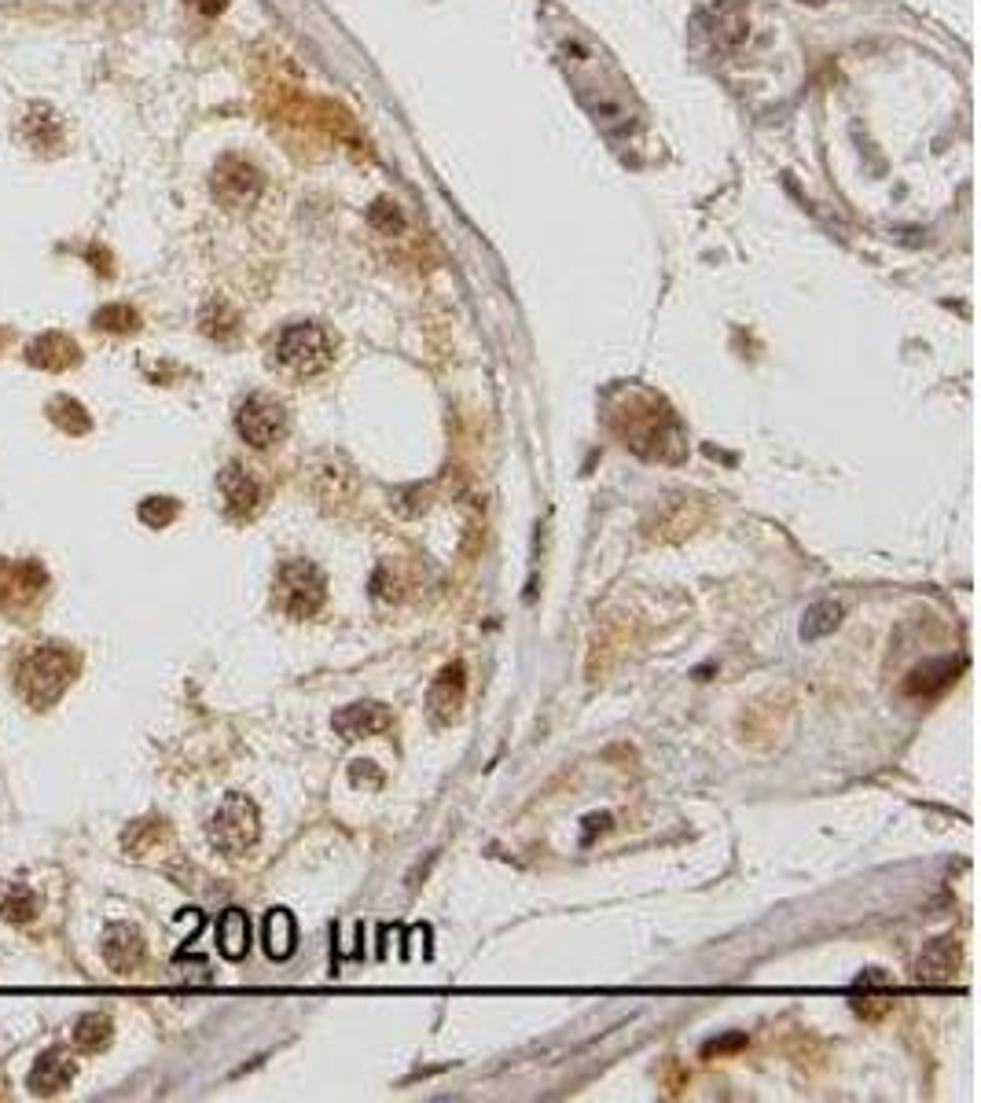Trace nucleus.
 Returning <instances> with one entry per match:
<instances>
[{
	"mask_svg": "<svg viewBox=\"0 0 981 1103\" xmlns=\"http://www.w3.org/2000/svg\"><path fill=\"white\" fill-rule=\"evenodd\" d=\"M272 353H276L280 368H287L291 376L309 379V376H320L324 368H331V361H335V342H331V335H327L320 324H287V328L276 335Z\"/></svg>",
	"mask_w": 981,
	"mask_h": 1103,
	"instance_id": "nucleus-1",
	"label": "nucleus"
},
{
	"mask_svg": "<svg viewBox=\"0 0 981 1103\" xmlns=\"http://www.w3.org/2000/svg\"><path fill=\"white\" fill-rule=\"evenodd\" d=\"M327 600L324 570L309 559H287L276 574V607L287 618H313Z\"/></svg>",
	"mask_w": 981,
	"mask_h": 1103,
	"instance_id": "nucleus-2",
	"label": "nucleus"
},
{
	"mask_svg": "<svg viewBox=\"0 0 981 1103\" xmlns=\"http://www.w3.org/2000/svg\"><path fill=\"white\" fill-rule=\"evenodd\" d=\"M67 681H70V659L67 651L56 648V644H45L34 655H26L23 670H19V692H23L26 703L34 706L56 703L63 688H67Z\"/></svg>",
	"mask_w": 981,
	"mask_h": 1103,
	"instance_id": "nucleus-3",
	"label": "nucleus"
},
{
	"mask_svg": "<svg viewBox=\"0 0 981 1103\" xmlns=\"http://www.w3.org/2000/svg\"><path fill=\"white\" fill-rule=\"evenodd\" d=\"M261 835V817L258 806L250 802L247 795H228L217 813L210 817V842L217 850L228 853V857H239L247 853Z\"/></svg>",
	"mask_w": 981,
	"mask_h": 1103,
	"instance_id": "nucleus-4",
	"label": "nucleus"
},
{
	"mask_svg": "<svg viewBox=\"0 0 981 1103\" xmlns=\"http://www.w3.org/2000/svg\"><path fill=\"white\" fill-rule=\"evenodd\" d=\"M236 431L254 449H269L287 434V409L269 394H250L236 412Z\"/></svg>",
	"mask_w": 981,
	"mask_h": 1103,
	"instance_id": "nucleus-5",
	"label": "nucleus"
},
{
	"mask_svg": "<svg viewBox=\"0 0 981 1103\" xmlns=\"http://www.w3.org/2000/svg\"><path fill=\"white\" fill-rule=\"evenodd\" d=\"M214 195L225 206H250L261 195V173L243 159H221L214 170Z\"/></svg>",
	"mask_w": 981,
	"mask_h": 1103,
	"instance_id": "nucleus-6",
	"label": "nucleus"
},
{
	"mask_svg": "<svg viewBox=\"0 0 981 1103\" xmlns=\"http://www.w3.org/2000/svg\"><path fill=\"white\" fill-rule=\"evenodd\" d=\"M335 732L339 736H346V740H361V736H375V732H386V728L394 725V714L386 710L383 703H350V706H342L339 714H335Z\"/></svg>",
	"mask_w": 981,
	"mask_h": 1103,
	"instance_id": "nucleus-7",
	"label": "nucleus"
},
{
	"mask_svg": "<svg viewBox=\"0 0 981 1103\" xmlns=\"http://www.w3.org/2000/svg\"><path fill=\"white\" fill-rule=\"evenodd\" d=\"M221 493H225L228 512L236 515V519H247V515L258 512L261 486H258V478L250 475L247 467L228 464L225 471H221Z\"/></svg>",
	"mask_w": 981,
	"mask_h": 1103,
	"instance_id": "nucleus-8",
	"label": "nucleus"
},
{
	"mask_svg": "<svg viewBox=\"0 0 981 1103\" xmlns=\"http://www.w3.org/2000/svg\"><path fill=\"white\" fill-rule=\"evenodd\" d=\"M463 695H467V677H463L460 662H452V666H445L438 673V681L430 688V710H434V717L438 721H452V717L460 714Z\"/></svg>",
	"mask_w": 981,
	"mask_h": 1103,
	"instance_id": "nucleus-9",
	"label": "nucleus"
},
{
	"mask_svg": "<svg viewBox=\"0 0 981 1103\" xmlns=\"http://www.w3.org/2000/svg\"><path fill=\"white\" fill-rule=\"evenodd\" d=\"M963 670V662L959 659H930L923 662V666H915L912 673H908V681H904V692L908 695H937V692H945L948 684L956 681V673Z\"/></svg>",
	"mask_w": 981,
	"mask_h": 1103,
	"instance_id": "nucleus-10",
	"label": "nucleus"
},
{
	"mask_svg": "<svg viewBox=\"0 0 981 1103\" xmlns=\"http://www.w3.org/2000/svg\"><path fill=\"white\" fill-rule=\"evenodd\" d=\"M956 967H959V945L952 938H937V942H930L923 949L915 975H919V982H948V978L956 975Z\"/></svg>",
	"mask_w": 981,
	"mask_h": 1103,
	"instance_id": "nucleus-11",
	"label": "nucleus"
},
{
	"mask_svg": "<svg viewBox=\"0 0 981 1103\" xmlns=\"http://www.w3.org/2000/svg\"><path fill=\"white\" fill-rule=\"evenodd\" d=\"M103 956L114 971H133L144 956V942H140V931L136 927H111L107 931V942H103Z\"/></svg>",
	"mask_w": 981,
	"mask_h": 1103,
	"instance_id": "nucleus-12",
	"label": "nucleus"
},
{
	"mask_svg": "<svg viewBox=\"0 0 981 1103\" xmlns=\"http://www.w3.org/2000/svg\"><path fill=\"white\" fill-rule=\"evenodd\" d=\"M70 1078H74V1063H70L67 1052H45V1056L37 1059V1067L34 1074H30V1085H34L41 1096H48V1092H59V1089H67Z\"/></svg>",
	"mask_w": 981,
	"mask_h": 1103,
	"instance_id": "nucleus-13",
	"label": "nucleus"
},
{
	"mask_svg": "<svg viewBox=\"0 0 981 1103\" xmlns=\"http://www.w3.org/2000/svg\"><path fill=\"white\" fill-rule=\"evenodd\" d=\"M298 949V931H294V920L287 909H272L265 916V953L272 960H287Z\"/></svg>",
	"mask_w": 981,
	"mask_h": 1103,
	"instance_id": "nucleus-14",
	"label": "nucleus"
},
{
	"mask_svg": "<svg viewBox=\"0 0 981 1103\" xmlns=\"http://www.w3.org/2000/svg\"><path fill=\"white\" fill-rule=\"evenodd\" d=\"M217 945H221V953H225L228 960H243V956H247V949H250L247 912L228 909L225 916H221V923H217Z\"/></svg>",
	"mask_w": 981,
	"mask_h": 1103,
	"instance_id": "nucleus-15",
	"label": "nucleus"
},
{
	"mask_svg": "<svg viewBox=\"0 0 981 1103\" xmlns=\"http://www.w3.org/2000/svg\"><path fill=\"white\" fill-rule=\"evenodd\" d=\"M842 615H846V607H842L838 600L812 603L809 611H805V622H801V637L820 640V637H827V633H835L838 622H842Z\"/></svg>",
	"mask_w": 981,
	"mask_h": 1103,
	"instance_id": "nucleus-16",
	"label": "nucleus"
},
{
	"mask_svg": "<svg viewBox=\"0 0 981 1103\" xmlns=\"http://www.w3.org/2000/svg\"><path fill=\"white\" fill-rule=\"evenodd\" d=\"M26 357H30L37 368H67V364L74 361V342H70L67 335H45V339H37L34 346H30Z\"/></svg>",
	"mask_w": 981,
	"mask_h": 1103,
	"instance_id": "nucleus-17",
	"label": "nucleus"
},
{
	"mask_svg": "<svg viewBox=\"0 0 981 1103\" xmlns=\"http://www.w3.org/2000/svg\"><path fill=\"white\" fill-rule=\"evenodd\" d=\"M23 137L34 148H52L59 140V118L48 107H30L23 118Z\"/></svg>",
	"mask_w": 981,
	"mask_h": 1103,
	"instance_id": "nucleus-18",
	"label": "nucleus"
},
{
	"mask_svg": "<svg viewBox=\"0 0 981 1103\" xmlns=\"http://www.w3.org/2000/svg\"><path fill=\"white\" fill-rule=\"evenodd\" d=\"M107 1041H111V1019H103V1015H89V1019H81V1026H78V1045L81 1048L96 1052V1048H103Z\"/></svg>",
	"mask_w": 981,
	"mask_h": 1103,
	"instance_id": "nucleus-19",
	"label": "nucleus"
},
{
	"mask_svg": "<svg viewBox=\"0 0 981 1103\" xmlns=\"http://www.w3.org/2000/svg\"><path fill=\"white\" fill-rule=\"evenodd\" d=\"M96 324L107 331H129L136 324V313L133 309H125V306H107L96 313Z\"/></svg>",
	"mask_w": 981,
	"mask_h": 1103,
	"instance_id": "nucleus-20",
	"label": "nucleus"
},
{
	"mask_svg": "<svg viewBox=\"0 0 981 1103\" xmlns=\"http://www.w3.org/2000/svg\"><path fill=\"white\" fill-rule=\"evenodd\" d=\"M192 4H195V8H199V12H203V15H221V12H225V4H228V0H192Z\"/></svg>",
	"mask_w": 981,
	"mask_h": 1103,
	"instance_id": "nucleus-21",
	"label": "nucleus"
}]
</instances>
